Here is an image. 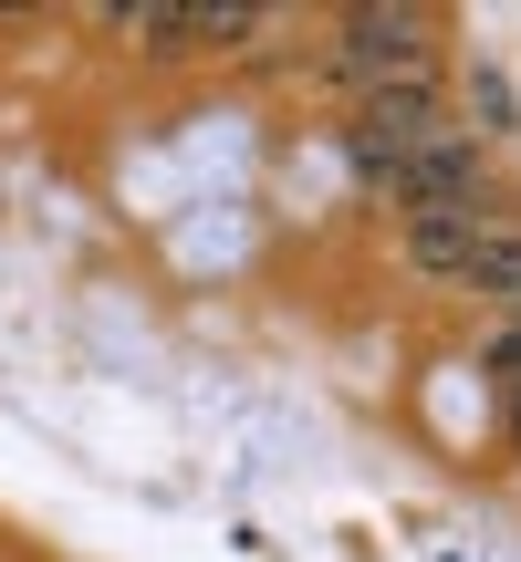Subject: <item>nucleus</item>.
I'll list each match as a JSON object with an SVG mask.
<instances>
[{
    "mask_svg": "<svg viewBox=\"0 0 521 562\" xmlns=\"http://www.w3.org/2000/svg\"><path fill=\"white\" fill-rule=\"evenodd\" d=\"M136 32L146 42H188V53H241V42H260L271 21L260 11H146Z\"/></svg>",
    "mask_w": 521,
    "mask_h": 562,
    "instance_id": "nucleus-4",
    "label": "nucleus"
},
{
    "mask_svg": "<svg viewBox=\"0 0 521 562\" xmlns=\"http://www.w3.org/2000/svg\"><path fill=\"white\" fill-rule=\"evenodd\" d=\"M469 292L521 302V229H511V220H490V229H480V250H469Z\"/></svg>",
    "mask_w": 521,
    "mask_h": 562,
    "instance_id": "nucleus-5",
    "label": "nucleus"
},
{
    "mask_svg": "<svg viewBox=\"0 0 521 562\" xmlns=\"http://www.w3.org/2000/svg\"><path fill=\"white\" fill-rule=\"evenodd\" d=\"M334 74L355 83V94L407 83V74H439V21L407 11V0H355V11L334 21Z\"/></svg>",
    "mask_w": 521,
    "mask_h": 562,
    "instance_id": "nucleus-1",
    "label": "nucleus"
},
{
    "mask_svg": "<svg viewBox=\"0 0 521 562\" xmlns=\"http://www.w3.org/2000/svg\"><path fill=\"white\" fill-rule=\"evenodd\" d=\"M480 188H490V167H480V136H459L448 125L439 146H418V157H397V178H386V199L407 209V220H480Z\"/></svg>",
    "mask_w": 521,
    "mask_h": 562,
    "instance_id": "nucleus-2",
    "label": "nucleus"
},
{
    "mask_svg": "<svg viewBox=\"0 0 521 562\" xmlns=\"http://www.w3.org/2000/svg\"><path fill=\"white\" fill-rule=\"evenodd\" d=\"M480 229H490V209L480 220H459V209H448V220H407V271H428V281H469V250H480Z\"/></svg>",
    "mask_w": 521,
    "mask_h": 562,
    "instance_id": "nucleus-3",
    "label": "nucleus"
}]
</instances>
